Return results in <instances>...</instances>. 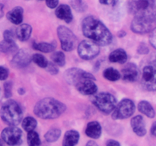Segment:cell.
<instances>
[{"label":"cell","mask_w":156,"mask_h":146,"mask_svg":"<svg viewBox=\"0 0 156 146\" xmlns=\"http://www.w3.org/2000/svg\"><path fill=\"white\" fill-rule=\"evenodd\" d=\"M75 87L84 95H93L98 91V87L94 83V80L90 78L82 79L78 82Z\"/></svg>","instance_id":"14"},{"label":"cell","mask_w":156,"mask_h":146,"mask_svg":"<svg viewBox=\"0 0 156 146\" xmlns=\"http://www.w3.org/2000/svg\"><path fill=\"white\" fill-rule=\"evenodd\" d=\"M61 135V130L59 129H51L46 132L44 138L47 142H54L57 141Z\"/></svg>","instance_id":"28"},{"label":"cell","mask_w":156,"mask_h":146,"mask_svg":"<svg viewBox=\"0 0 156 146\" xmlns=\"http://www.w3.org/2000/svg\"><path fill=\"white\" fill-rule=\"evenodd\" d=\"M57 35L61 43V47L64 51L70 52L73 50L77 43V37L69 27L59 26L57 28Z\"/></svg>","instance_id":"7"},{"label":"cell","mask_w":156,"mask_h":146,"mask_svg":"<svg viewBox=\"0 0 156 146\" xmlns=\"http://www.w3.org/2000/svg\"><path fill=\"white\" fill-rule=\"evenodd\" d=\"M18 94H21V95H23V94H24V92H25V91H24V89H23L22 88H19V89H18Z\"/></svg>","instance_id":"44"},{"label":"cell","mask_w":156,"mask_h":146,"mask_svg":"<svg viewBox=\"0 0 156 146\" xmlns=\"http://www.w3.org/2000/svg\"><path fill=\"white\" fill-rule=\"evenodd\" d=\"M27 144L30 146H37L40 145L41 144V139H40L39 135L37 132H34V131H30L28 132L27 136Z\"/></svg>","instance_id":"29"},{"label":"cell","mask_w":156,"mask_h":146,"mask_svg":"<svg viewBox=\"0 0 156 146\" xmlns=\"http://www.w3.org/2000/svg\"><path fill=\"white\" fill-rule=\"evenodd\" d=\"M66 110V106L59 100L47 97L36 103L34 113L37 116L44 120H53L60 116Z\"/></svg>","instance_id":"2"},{"label":"cell","mask_w":156,"mask_h":146,"mask_svg":"<svg viewBox=\"0 0 156 146\" xmlns=\"http://www.w3.org/2000/svg\"><path fill=\"white\" fill-rule=\"evenodd\" d=\"M141 83L147 91H156V54L151 56L145 62L142 71Z\"/></svg>","instance_id":"5"},{"label":"cell","mask_w":156,"mask_h":146,"mask_svg":"<svg viewBox=\"0 0 156 146\" xmlns=\"http://www.w3.org/2000/svg\"><path fill=\"white\" fill-rule=\"evenodd\" d=\"M9 77V70L4 66H0V81H4Z\"/></svg>","instance_id":"35"},{"label":"cell","mask_w":156,"mask_h":146,"mask_svg":"<svg viewBox=\"0 0 156 146\" xmlns=\"http://www.w3.org/2000/svg\"><path fill=\"white\" fill-rule=\"evenodd\" d=\"M2 144H3L2 141V140L0 139V145H2Z\"/></svg>","instance_id":"45"},{"label":"cell","mask_w":156,"mask_h":146,"mask_svg":"<svg viewBox=\"0 0 156 146\" xmlns=\"http://www.w3.org/2000/svg\"><path fill=\"white\" fill-rule=\"evenodd\" d=\"M18 51V45L15 40H4L0 42V53H13Z\"/></svg>","instance_id":"24"},{"label":"cell","mask_w":156,"mask_h":146,"mask_svg":"<svg viewBox=\"0 0 156 146\" xmlns=\"http://www.w3.org/2000/svg\"><path fill=\"white\" fill-rule=\"evenodd\" d=\"M55 15L59 19L62 20L66 23H70L73 19L71 8L67 5L62 4L58 5L55 11Z\"/></svg>","instance_id":"17"},{"label":"cell","mask_w":156,"mask_h":146,"mask_svg":"<svg viewBox=\"0 0 156 146\" xmlns=\"http://www.w3.org/2000/svg\"><path fill=\"white\" fill-rule=\"evenodd\" d=\"M4 40H15V34L12 30H6L3 33Z\"/></svg>","instance_id":"36"},{"label":"cell","mask_w":156,"mask_h":146,"mask_svg":"<svg viewBox=\"0 0 156 146\" xmlns=\"http://www.w3.org/2000/svg\"><path fill=\"white\" fill-rule=\"evenodd\" d=\"M46 5L50 9H55L59 5V0H45Z\"/></svg>","instance_id":"38"},{"label":"cell","mask_w":156,"mask_h":146,"mask_svg":"<svg viewBox=\"0 0 156 146\" xmlns=\"http://www.w3.org/2000/svg\"><path fill=\"white\" fill-rule=\"evenodd\" d=\"M2 139L9 145H18L23 141V132L16 126L5 128L1 133Z\"/></svg>","instance_id":"10"},{"label":"cell","mask_w":156,"mask_h":146,"mask_svg":"<svg viewBox=\"0 0 156 146\" xmlns=\"http://www.w3.org/2000/svg\"><path fill=\"white\" fill-rule=\"evenodd\" d=\"M122 75L124 81L136 82L140 77V70L134 63H128L122 69Z\"/></svg>","instance_id":"15"},{"label":"cell","mask_w":156,"mask_h":146,"mask_svg":"<svg viewBox=\"0 0 156 146\" xmlns=\"http://www.w3.org/2000/svg\"><path fill=\"white\" fill-rule=\"evenodd\" d=\"M24 17V9L21 6H16L9 11L6 15V18L15 24H21L23 21Z\"/></svg>","instance_id":"18"},{"label":"cell","mask_w":156,"mask_h":146,"mask_svg":"<svg viewBox=\"0 0 156 146\" xmlns=\"http://www.w3.org/2000/svg\"><path fill=\"white\" fill-rule=\"evenodd\" d=\"M5 97L9 98L12 95V83L11 82H7L4 85Z\"/></svg>","instance_id":"33"},{"label":"cell","mask_w":156,"mask_h":146,"mask_svg":"<svg viewBox=\"0 0 156 146\" xmlns=\"http://www.w3.org/2000/svg\"><path fill=\"white\" fill-rule=\"evenodd\" d=\"M151 134H152L153 136L156 137V122L153 123L152 127H151Z\"/></svg>","instance_id":"41"},{"label":"cell","mask_w":156,"mask_h":146,"mask_svg":"<svg viewBox=\"0 0 156 146\" xmlns=\"http://www.w3.org/2000/svg\"><path fill=\"white\" fill-rule=\"evenodd\" d=\"M0 99H1V89H0Z\"/></svg>","instance_id":"46"},{"label":"cell","mask_w":156,"mask_h":146,"mask_svg":"<svg viewBox=\"0 0 156 146\" xmlns=\"http://www.w3.org/2000/svg\"><path fill=\"white\" fill-rule=\"evenodd\" d=\"M138 109L142 113L146 115V116L149 118H154L155 116V111L154 109L153 106L151 105L149 102L146 100H142L139 103Z\"/></svg>","instance_id":"23"},{"label":"cell","mask_w":156,"mask_h":146,"mask_svg":"<svg viewBox=\"0 0 156 146\" xmlns=\"http://www.w3.org/2000/svg\"><path fill=\"white\" fill-rule=\"evenodd\" d=\"M72 7L79 12H84L88 9V5L85 0H71Z\"/></svg>","instance_id":"32"},{"label":"cell","mask_w":156,"mask_h":146,"mask_svg":"<svg viewBox=\"0 0 156 146\" xmlns=\"http://www.w3.org/2000/svg\"><path fill=\"white\" fill-rule=\"evenodd\" d=\"M106 144H107V145H111V146H114V145L119 146V145H120V144L118 142V141H115V140H113V139L108 140V141H107Z\"/></svg>","instance_id":"40"},{"label":"cell","mask_w":156,"mask_h":146,"mask_svg":"<svg viewBox=\"0 0 156 146\" xmlns=\"http://www.w3.org/2000/svg\"><path fill=\"white\" fill-rule=\"evenodd\" d=\"M102 129L100 123L97 121H91L88 123L85 129V134L88 137L94 139L100 138Z\"/></svg>","instance_id":"19"},{"label":"cell","mask_w":156,"mask_h":146,"mask_svg":"<svg viewBox=\"0 0 156 146\" xmlns=\"http://www.w3.org/2000/svg\"><path fill=\"white\" fill-rule=\"evenodd\" d=\"M32 56L25 49L18 50L11 61V65L16 68H21L27 66L31 61Z\"/></svg>","instance_id":"13"},{"label":"cell","mask_w":156,"mask_h":146,"mask_svg":"<svg viewBox=\"0 0 156 146\" xmlns=\"http://www.w3.org/2000/svg\"><path fill=\"white\" fill-rule=\"evenodd\" d=\"M82 30L84 36L98 45L108 46L112 42L113 36L109 29L94 16H88L82 21Z\"/></svg>","instance_id":"1"},{"label":"cell","mask_w":156,"mask_h":146,"mask_svg":"<svg viewBox=\"0 0 156 146\" xmlns=\"http://www.w3.org/2000/svg\"><path fill=\"white\" fill-rule=\"evenodd\" d=\"M32 61H33L34 63H36L37 65L39 67L43 68H47V65H48V61L47 59L44 57L43 55L39 54V53H36V54H34L31 57Z\"/></svg>","instance_id":"31"},{"label":"cell","mask_w":156,"mask_h":146,"mask_svg":"<svg viewBox=\"0 0 156 146\" xmlns=\"http://www.w3.org/2000/svg\"><path fill=\"white\" fill-rule=\"evenodd\" d=\"M136 109L135 103L130 99H123L112 111L114 120H124L133 116Z\"/></svg>","instance_id":"8"},{"label":"cell","mask_w":156,"mask_h":146,"mask_svg":"<svg viewBox=\"0 0 156 146\" xmlns=\"http://www.w3.org/2000/svg\"><path fill=\"white\" fill-rule=\"evenodd\" d=\"M32 33V27L30 24H19L16 29V36L20 41H26L30 37Z\"/></svg>","instance_id":"20"},{"label":"cell","mask_w":156,"mask_h":146,"mask_svg":"<svg viewBox=\"0 0 156 146\" xmlns=\"http://www.w3.org/2000/svg\"><path fill=\"white\" fill-rule=\"evenodd\" d=\"M51 59L54 63H56V65L60 67L64 66L66 64L65 54L61 51H57L53 53L51 56Z\"/></svg>","instance_id":"30"},{"label":"cell","mask_w":156,"mask_h":146,"mask_svg":"<svg viewBox=\"0 0 156 146\" xmlns=\"http://www.w3.org/2000/svg\"><path fill=\"white\" fill-rule=\"evenodd\" d=\"M0 116L6 124L9 126H18L23 118L22 109L15 100H9L2 106Z\"/></svg>","instance_id":"3"},{"label":"cell","mask_w":156,"mask_h":146,"mask_svg":"<svg viewBox=\"0 0 156 146\" xmlns=\"http://www.w3.org/2000/svg\"><path fill=\"white\" fill-rule=\"evenodd\" d=\"M99 2L105 5L115 6L118 2V0H99Z\"/></svg>","instance_id":"39"},{"label":"cell","mask_w":156,"mask_h":146,"mask_svg":"<svg viewBox=\"0 0 156 146\" xmlns=\"http://www.w3.org/2000/svg\"><path fill=\"white\" fill-rule=\"evenodd\" d=\"M100 53L99 45L91 40L82 41L78 46V53L82 59L91 60L94 59Z\"/></svg>","instance_id":"9"},{"label":"cell","mask_w":156,"mask_h":146,"mask_svg":"<svg viewBox=\"0 0 156 146\" xmlns=\"http://www.w3.org/2000/svg\"><path fill=\"white\" fill-rule=\"evenodd\" d=\"M131 127L133 131L138 136H144L146 134V124H145L144 119L142 116L137 115L133 117L130 122Z\"/></svg>","instance_id":"16"},{"label":"cell","mask_w":156,"mask_h":146,"mask_svg":"<svg viewBox=\"0 0 156 146\" xmlns=\"http://www.w3.org/2000/svg\"><path fill=\"white\" fill-rule=\"evenodd\" d=\"M80 135L76 130H69L64 135L62 144L64 146H73L76 145L79 142Z\"/></svg>","instance_id":"22"},{"label":"cell","mask_w":156,"mask_h":146,"mask_svg":"<svg viewBox=\"0 0 156 146\" xmlns=\"http://www.w3.org/2000/svg\"><path fill=\"white\" fill-rule=\"evenodd\" d=\"M86 145L87 146H88V145H90V146H91V145L95 146V145H97V143H96L95 141H89L88 143H87Z\"/></svg>","instance_id":"43"},{"label":"cell","mask_w":156,"mask_h":146,"mask_svg":"<svg viewBox=\"0 0 156 146\" xmlns=\"http://www.w3.org/2000/svg\"><path fill=\"white\" fill-rule=\"evenodd\" d=\"M128 56L126 51L123 49H117L111 52L109 56L110 62H114V63L124 64L127 61Z\"/></svg>","instance_id":"21"},{"label":"cell","mask_w":156,"mask_h":146,"mask_svg":"<svg viewBox=\"0 0 156 146\" xmlns=\"http://www.w3.org/2000/svg\"><path fill=\"white\" fill-rule=\"evenodd\" d=\"M92 103L100 111L109 114L114 110L117 105V100L110 93L103 92L98 94L92 99Z\"/></svg>","instance_id":"6"},{"label":"cell","mask_w":156,"mask_h":146,"mask_svg":"<svg viewBox=\"0 0 156 146\" xmlns=\"http://www.w3.org/2000/svg\"><path fill=\"white\" fill-rule=\"evenodd\" d=\"M64 78L67 83L71 85H74V86L78 82L84 78H90L95 81L94 76L91 73L77 68H72L66 70L64 73Z\"/></svg>","instance_id":"11"},{"label":"cell","mask_w":156,"mask_h":146,"mask_svg":"<svg viewBox=\"0 0 156 146\" xmlns=\"http://www.w3.org/2000/svg\"><path fill=\"white\" fill-rule=\"evenodd\" d=\"M47 70L51 75H56L58 73V71H59L57 67L55 65H53V63H48L47 66Z\"/></svg>","instance_id":"37"},{"label":"cell","mask_w":156,"mask_h":146,"mask_svg":"<svg viewBox=\"0 0 156 146\" xmlns=\"http://www.w3.org/2000/svg\"><path fill=\"white\" fill-rule=\"evenodd\" d=\"M103 75L107 80L111 82H116L121 78V74L114 68H108L104 71Z\"/></svg>","instance_id":"26"},{"label":"cell","mask_w":156,"mask_h":146,"mask_svg":"<svg viewBox=\"0 0 156 146\" xmlns=\"http://www.w3.org/2000/svg\"><path fill=\"white\" fill-rule=\"evenodd\" d=\"M4 15V5L0 3V18Z\"/></svg>","instance_id":"42"},{"label":"cell","mask_w":156,"mask_h":146,"mask_svg":"<svg viewBox=\"0 0 156 146\" xmlns=\"http://www.w3.org/2000/svg\"><path fill=\"white\" fill-rule=\"evenodd\" d=\"M155 22L149 20L134 17L131 22V30L134 33L139 34H144L150 32L153 29V25Z\"/></svg>","instance_id":"12"},{"label":"cell","mask_w":156,"mask_h":146,"mask_svg":"<svg viewBox=\"0 0 156 146\" xmlns=\"http://www.w3.org/2000/svg\"><path fill=\"white\" fill-rule=\"evenodd\" d=\"M56 47V42L47 43V42H41V43H34L33 48L34 50H38L42 53H51L55 50Z\"/></svg>","instance_id":"25"},{"label":"cell","mask_w":156,"mask_h":146,"mask_svg":"<svg viewBox=\"0 0 156 146\" xmlns=\"http://www.w3.org/2000/svg\"><path fill=\"white\" fill-rule=\"evenodd\" d=\"M150 36H149V42L151 45L156 49V27L151 30Z\"/></svg>","instance_id":"34"},{"label":"cell","mask_w":156,"mask_h":146,"mask_svg":"<svg viewBox=\"0 0 156 146\" xmlns=\"http://www.w3.org/2000/svg\"><path fill=\"white\" fill-rule=\"evenodd\" d=\"M129 8L136 18H144L155 22V0H133L130 3Z\"/></svg>","instance_id":"4"},{"label":"cell","mask_w":156,"mask_h":146,"mask_svg":"<svg viewBox=\"0 0 156 146\" xmlns=\"http://www.w3.org/2000/svg\"><path fill=\"white\" fill-rule=\"evenodd\" d=\"M22 127L26 132H30V131L34 130L35 128L37 126V122L34 117L27 116L25 117L22 120Z\"/></svg>","instance_id":"27"}]
</instances>
